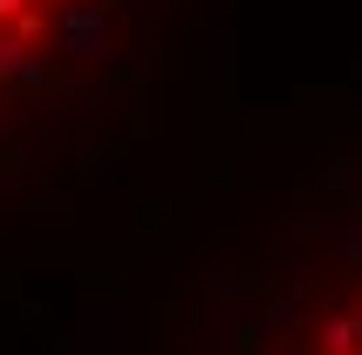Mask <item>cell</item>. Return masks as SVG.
<instances>
[{"mask_svg":"<svg viewBox=\"0 0 362 355\" xmlns=\"http://www.w3.org/2000/svg\"><path fill=\"white\" fill-rule=\"evenodd\" d=\"M158 355H362V151L267 192L171 294Z\"/></svg>","mask_w":362,"mask_h":355,"instance_id":"2","label":"cell"},{"mask_svg":"<svg viewBox=\"0 0 362 355\" xmlns=\"http://www.w3.org/2000/svg\"><path fill=\"white\" fill-rule=\"evenodd\" d=\"M205 0H0V219L103 198L158 137Z\"/></svg>","mask_w":362,"mask_h":355,"instance_id":"1","label":"cell"}]
</instances>
